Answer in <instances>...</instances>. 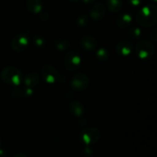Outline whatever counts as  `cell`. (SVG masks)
Listing matches in <instances>:
<instances>
[{
    "label": "cell",
    "instance_id": "cell-1",
    "mask_svg": "<svg viewBox=\"0 0 157 157\" xmlns=\"http://www.w3.org/2000/svg\"><path fill=\"white\" fill-rule=\"evenodd\" d=\"M138 23L143 27H151L154 25L157 19V9L154 5L144 6L137 13Z\"/></svg>",
    "mask_w": 157,
    "mask_h": 157
},
{
    "label": "cell",
    "instance_id": "cell-21",
    "mask_svg": "<svg viewBox=\"0 0 157 157\" xmlns=\"http://www.w3.org/2000/svg\"><path fill=\"white\" fill-rule=\"evenodd\" d=\"M77 24L80 26V27H84L87 24V18L85 15H80L77 18Z\"/></svg>",
    "mask_w": 157,
    "mask_h": 157
},
{
    "label": "cell",
    "instance_id": "cell-23",
    "mask_svg": "<svg viewBox=\"0 0 157 157\" xmlns=\"http://www.w3.org/2000/svg\"><path fill=\"white\" fill-rule=\"evenodd\" d=\"M156 29H154L151 32H150V38L153 40V41H156Z\"/></svg>",
    "mask_w": 157,
    "mask_h": 157
},
{
    "label": "cell",
    "instance_id": "cell-17",
    "mask_svg": "<svg viewBox=\"0 0 157 157\" xmlns=\"http://www.w3.org/2000/svg\"><path fill=\"white\" fill-rule=\"evenodd\" d=\"M107 6L111 12H117L122 9V1L121 0H108Z\"/></svg>",
    "mask_w": 157,
    "mask_h": 157
},
{
    "label": "cell",
    "instance_id": "cell-14",
    "mask_svg": "<svg viewBox=\"0 0 157 157\" xmlns=\"http://www.w3.org/2000/svg\"><path fill=\"white\" fill-rule=\"evenodd\" d=\"M27 8L32 13H39L42 9L41 0H27Z\"/></svg>",
    "mask_w": 157,
    "mask_h": 157
},
{
    "label": "cell",
    "instance_id": "cell-27",
    "mask_svg": "<svg viewBox=\"0 0 157 157\" xmlns=\"http://www.w3.org/2000/svg\"><path fill=\"white\" fill-rule=\"evenodd\" d=\"M71 2H75L78 1V0H71Z\"/></svg>",
    "mask_w": 157,
    "mask_h": 157
},
{
    "label": "cell",
    "instance_id": "cell-26",
    "mask_svg": "<svg viewBox=\"0 0 157 157\" xmlns=\"http://www.w3.org/2000/svg\"><path fill=\"white\" fill-rule=\"evenodd\" d=\"M84 2H87V3H89V2H92L93 1H94V0H84Z\"/></svg>",
    "mask_w": 157,
    "mask_h": 157
},
{
    "label": "cell",
    "instance_id": "cell-2",
    "mask_svg": "<svg viewBox=\"0 0 157 157\" xmlns=\"http://www.w3.org/2000/svg\"><path fill=\"white\" fill-rule=\"evenodd\" d=\"M1 77L5 82L12 85H18L23 81L22 73L15 67H7L3 69Z\"/></svg>",
    "mask_w": 157,
    "mask_h": 157
},
{
    "label": "cell",
    "instance_id": "cell-12",
    "mask_svg": "<svg viewBox=\"0 0 157 157\" xmlns=\"http://www.w3.org/2000/svg\"><path fill=\"white\" fill-rule=\"evenodd\" d=\"M133 21V18L129 13H123L117 19V24L121 28H127L130 25Z\"/></svg>",
    "mask_w": 157,
    "mask_h": 157
},
{
    "label": "cell",
    "instance_id": "cell-6",
    "mask_svg": "<svg viewBox=\"0 0 157 157\" xmlns=\"http://www.w3.org/2000/svg\"><path fill=\"white\" fill-rule=\"evenodd\" d=\"M81 62V58L79 53L76 51H71L65 55L64 64L65 67L69 71H76L79 68Z\"/></svg>",
    "mask_w": 157,
    "mask_h": 157
},
{
    "label": "cell",
    "instance_id": "cell-16",
    "mask_svg": "<svg viewBox=\"0 0 157 157\" xmlns=\"http://www.w3.org/2000/svg\"><path fill=\"white\" fill-rule=\"evenodd\" d=\"M55 46L58 50L59 51H65L70 48L71 44L67 39L64 38H58L55 41Z\"/></svg>",
    "mask_w": 157,
    "mask_h": 157
},
{
    "label": "cell",
    "instance_id": "cell-4",
    "mask_svg": "<svg viewBox=\"0 0 157 157\" xmlns=\"http://www.w3.org/2000/svg\"><path fill=\"white\" fill-rule=\"evenodd\" d=\"M101 132L98 129L94 127L85 128L81 131V138L86 145L96 144L101 138Z\"/></svg>",
    "mask_w": 157,
    "mask_h": 157
},
{
    "label": "cell",
    "instance_id": "cell-24",
    "mask_svg": "<svg viewBox=\"0 0 157 157\" xmlns=\"http://www.w3.org/2000/svg\"><path fill=\"white\" fill-rule=\"evenodd\" d=\"M130 2V4L133 5V6H139L141 3L142 0H128Z\"/></svg>",
    "mask_w": 157,
    "mask_h": 157
},
{
    "label": "cell",
    "instance_id": "cell-18",
    "mask_svg": "<svg viewBox=\"0 0 157 157\" xmlns=\"http://www.w3.org/2000/svg\"><path fill=\"white\" fill-rule=\"evenodd\" d=\"M96 56L100 61H107L109 58V52H107V49L101 48L97 51Z\"/></svg>",
    "mask_w": 157,
    "mask_h": 157
},
{
    "label": "cell",
    "instance_id": "cell-7",
    "mask_svg": "<svg viewBox=\"0 0 157 157\" xmlns=\"http://www.w3.org/2000/svg\"><path fill=\"white\" fill-rule=\"evenodd\" d=\"M29 38L25 33H21L15 35L12 41V48L15 52H22L29 46Z\"/></svg>",
    "mask_w": 157,
    "mask_h": 157
},
{
    "label": "cell",
    "instance_id": "cell-8",
    "mask_svg": "<svg viewBox=\"0 0 157 157\" xmlns=\"http://www.w3.org/2000/svg\"><path fill=\"white\" fill-rule=\"evenodd\" d=\"M71 84L73 89L78 90V91H81V90H85L88 87L89 79L87 75L82 73H79L73 77Z\"/></svg>",
    "mask_w": 157,
    "mask_h": 157
},
{
    "label": "cell",
    "instance_id": "cell-13",
    "mask_svg": "<svg viewBox=\"0 0 157 157\" xmlns=\"http://www.w3.org/2000/svg\"><path fill=\"white\" fill-rule=\"evenodd\" d=\"M71 112L76 117L82 116L84 112V105L80 101H73L69 105Z\"/></svg>",
    "mask_w": 157,
    "mask_h": 157
},
{
    "label": "cell",
    "instance_id": "cell-10",
    "mask_svg": "<svg viewBox=\"0 0 157 157\" xmlns=\"http://www.w3.org/2000/svg\"><path fill=\"white\" fill-rule=\"evenodd\" d=\"M106 9L102 3H97L90 10V16L94 20H101L105 15Z\"/></svg>",
    "mask_w": 157,
    "mask_h": 157
},
{
    "label": "cell",
    "instance_id": "cell-22",
    "mask_svg": "<svg viewBox=\"0 0 157 157\" xmlns=\"http://www.w3.org/2000/svg\"><path fill=\"white\" fill-rule=\"evenodd\" d=\"M83 157H92L93 156V151L90 147H86L82 151Z\"/></svg>",
    "mask_w": 157,
    "mask_h": 157
},
{
    "label": "cell",
    "instance_id": "cell-28",
    "mask_svg": "<svg viewBox=\"0 0 157 157\" xmlns=\"http://www.w3.org/2000/svg\"><path fill=\"white\" fill-rule=\"evenodd\" d=\"M151 1H153V2H156V0H151Z\"/></svg>",
    "mask_w": 157,
    "mask_h": 157
},
{
    "label": "cell",
    "instance_id": "cell-5",
    "mask_svg": "<svg viewBox=\"0 0 157 157\" xmlns=\"http://www.w3.org/2000/svg\"><path fill=\"white\" fill-rule=\"evenodd\" d=\"M41 75L43 80L49 84H54L60 78L58 71L52 65L43 66L41 69Z\"/></svg>",
    "mask_w": 157,
    "mask_h": 157
},
{
    "label": "cell",
    "instance_id": "cell-11",
    "mask_svg": "<svg viewBox=\"0 0 157 157\" xmlns=\"http://www.w3.org/2000/svg\"><path fill=\"white\" fill-rule=\"evenodd\" d=\"M81 44L86 50H94L98 45L96 39L91 35H85L81 38Z\"/></svg>",
    "mask_w": 157,
    "mask_h": 157
},
{
    "label": "cell",
    "instance_id": "cell-25",
    "mask_svg": "<svg viewBox=\"0 0 157 157\" xmlns=\"http://www.w3.org/2000/svg\"><path fill=\"white\" fill-rule=\"evenodd\" d=\"M13 157H28L27 155L24 153H18L15 155Z\"/></svg>",
    "mask_w": 157,
    "mask_h": 157
},
{
    "label": "cell",
    "instance_id": "cell-20",
    "mask_svg": "<svg viewBox=\"0 0 157 157\" xmlns=\"http://www.w3.org/2000/svg\"><path fill=\"white\" fill-rule=\"evenodd\" d=\"M128 35L130 38L136 39V38H138L141 35V30L139 28H131L128 30Z\"/></svg>",
    "mask_w": 157,
    "mask_h": 157
},
{
    "label": "cell",
    "instance_id": "cell-9",
    "mask_svg": "<svg viewBox=\"0 0 157 157\" xmlns=\"http://www.w3.org/2000/svg\"><path fill=\"white\" fill-rule=\"evenodd\" d=\"M133 49V44L130 41H121L117 45V52L119 55L127 56L131 54Z\"/></svg>",
    "mask_w": 157,
    "mask_h": 157
},
{
    "label": "cell",
    "instance_id": "cell-3",
    "mask_svg": "<svg viewBox=\"0 0 157 157\" xmlns=\"http://www.w3.org/2000/svg\"><path fill=\"white\" fill-rule=\"evenodd\" d=\"M136 52L140 59H149L154 54V46L149 41H140L136 44Z\"/></svg>",
    "mask_w": 157,
    "mask_h": 157
},
{
    "label": "cell",
    "instance_id": "cell-29",
    "mask_svg": "<svg viewBox=\"0 0 157 157\" xmlns=\"http://www.w3.org/2000/svg\"><path fill=\"white\" fill-rule=\"evenodd\" d=\"M0 147H1V140H0Z\"/></svg>",
    "mask_w": 157,
    "mask_h": 157
},
{
    "label": "cell",
    "instance_id": "cell-15",
    "mask_svg": "<svg viewBox=\"0 0 157 157\" xmlns=\"http://www.w3.org/2000/svg\"><path fill=\"white\" fill-rule=\"evenodd\" d=\"M39 81V77L36 73H30L26 75V77L24 79V83L27 87H35L38 84Z\"/></svg>",
    "mask_w": 157,
    "mask_h": 157
},
{
    "label": "cell",
    "instance_id": "cell-19",
    "mask_svg": "<svg viewBox=\"0 0 157 157\" xmlns=\"http://www.w3.org/2000/svg\"><path fill=\"white\" fill-rule=\"evenodd\" d=\"M33 43L37 48H41L44 47L45 44V40L41 35H35L33 38Z\"/></svg>",
    "mask_w": 157,
    "mask_h": 157
}]
</instances>
